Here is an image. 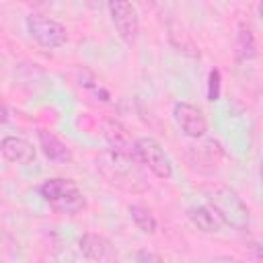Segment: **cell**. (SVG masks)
Instances as JSON below:
<instances>
[{
	"label": "cell",
	"mask_w": 263,
	"mask_h": 263,
	"mask_svg": "<svg viewBox=\"0 0 263 263\" xmlns=\"http://www.w3.org/2000/svg\"><path fill=\"white\" fill-rule=\"evenodd\" d=\"M39 195L53 212L64 216H78L86 210V197L82 189L76 185V181L66 177H53L43 181L39 187Z\"/></svg>",
	"instance_id": "cell-1"
},
{
	"label": "cell",
	"mask_w": 263,
	"mask_h": 263,
	"mask_svg": "<svg viewBox=\"0 0 263 263\" xmlns=\"http://www.w3.org/2000/svg\"><path fill=\"white\" fill-rule=\"evenodd\" d=\"M210 203L216 208V212L222 216L226 226H232L236 230H249L251 224V212L247 208V203L242 201V197L226 187V185H218L210 191Z\"/></svg>",
	"instance_id": "cell-2"
},
{
	"label": "cell",
	"mask_w": 263,
	"mask_h": 263,
	"mask_svg": "<svg viewBox=\"0 0 263 263\" xmlns=\"http://www.w3.org/2000/svg\"><path fill=\"white\" fill-rule=\"evenodd\" d=\"M25 23L31 39L45 49H58L68 41V29L55 18H49L39 12H31Z\"/></svg>",
	"instance_id": "cell-3"
},
{
	"label": "cell",
	"mask_w": 263,
	"mask_h": 263,
	"mask_svg": "<svg viewBox=\"0 0 263 263\" xmlns=\"http://www.w3.org/2000/svg\"><path fill=\"white\" fill-rule=\"evenodd\" d=\"M136 158L138 162H142L144 166H148V171L158 177V179H171L173 177V164L168 154L164 152V148L154 140V138H138L136 140Z\"/></svg>",
	"instance_id": "cell-4"
},
{
	"label": "cell",
	"mask_w": 263,
	"mask_h": 263,
	"mask_svg": "<svg viewBox=\"0 0 263 263\" xmlns=\"http://www.w3.org/2000/svg\"><path fill=\"white\" fill-rule=\"evenodd\" d=\"M101 127H103V138H105L113 156L138 162V158H136V140H132V136L127 134V129L119 121L105 119L101 123Z\"/></svg>",
	"instance_id": "cell-5"
},
{
	"label": "cell",
	"mask_w": 263,
	"mask_h": 263,
	"mask_svg": "<svg viewBox=\"0 0 263 263\" xmlns=\"http://www.w3.org/2000/svg\"><path fill=\"white\" fill-rule=\"evenodd\" d=\"M109 12L119 37L125 43H134L140 31V21L134 4L129 0H109Z\"/></svg>",
	"instance_id": "cell-6"
},
{
	"label": "cell",
	"mask_w": 263,
	"mask_h": 263,
	"mask_svg": "<svg viewBox=\"0 0 263 263\" xmlns=\"http://www.w3.org/2000/svg\"><path fill=\"white\" fill-rule=\"evenodd\" d=\"M173 117H175L177 125L181 127V132L187 138H195L197 140L208 132V121H205L201 109L191 105V103H175Z\"/></svg>",
	"instance_id": "cell-7"
},
{
	"label": "cell",
	"mask_w": 263,
	"mask_h": 263,
	"mask_svg": "<svg viewBox=\"0 0 263 263\" xmlns=\"http://www.w3.org/2000/svg\"><path fill=\"white\" fill-rule=\"evenodd\" d=\"M78 249L90 261H105V263H109V261L117 259L115 245L107 236H103L99 232H84L80 236V240H78Z\"/></svg>",
	"instance_id": "cell-8"
},
{
	"label": "cell",
	"mask_w": 263,
	"mask_h": 263,
	"mask_svg": "<svg viewBox=\"0 0 263 263\" xmlns=\"http://www.w3.org/2000/svg\"><path fill=\"white\" fill-rule=\"evenodd\" d=\"M0 152L8 162H16V164H29L35 160L33 144L18 136H6L0 142Z\"/></svg>",
	"instance_id": "cell-9"
},
{
	"label": "cell",
	"mask_w": 263,
	"mask_h": 263,
	"mask_svg": "<svg viewBox=\"0 0 263 263\" xmlns=\"http://www.w3.org/2000/svg\"><path fill=\"white\" fill-rule=\"evenodd\" d=\"M37 138H39V146H41L43 154H45L49 160L60 162V164L72 162V158H74L72 150H70L68 144L62 142L51 129H39V132H37Z\"/></svg>",
	"instance_id": "cell-10"
},
{
	"label": "cell",
	"mask_w": 263,
	"mask_h": 263,
	"mask_svg": "<svg viewBox=\"0 0 263 263\" xmlns=\"http://www.w3.org/2000/svg\"><path fill=\"white\" fill-rule=\"evenodd\" d=\"M189 220L201 230V232H208V234H214V232H220L226 224L222 220V216L216 212V208L212 203H205V205H197V208H191L189 212Z\"/></svg>",
	"instance_id": "cell-11"
},
{
	"label": "cell",
	"mask_w": 263,
	"mask_h": 263,
	"mask_svg": "<svg viewBox=\"0 0 263 263\" xmlns=\"http://www.w3.org/2000/svg\"><path fill=\"white\" fill-rule=\"evenodd\" d=\"M168 41L177 51H183L191 58H199V49L193 43L191 35L177 23V21H168Z\"/></svg>",
	"instance_id": "cell-12"
},
{
	"label": "cell",
	"mask_w": 263,
	"mask_h": 263,
	"mask_svg": "<svg viewBox=\"0 0 263 263\" xmlns=\"http://www.w3.org/2000/svg\"><path fill=\"white\" fill-rule=\"evenodd\" d=\"M236 60L238 62H247V60H253L257 58V41H255V35L251 31V27L247 23H240L238 25V33H236Z\"/></svg>",
	"instance_id": "cell-13"
},
{
	"label": "cell",
	"mask_w": 263,
	"mask_h": 263,
	"mask_svg": "<svg viewBox=\"0 0 263 263\" xmlns=\"http://www.w3.org/2000/svg\"><path fill=\"white\" fill-rule=\"evenodd\" d=\"M127 214H129L132 222L136 224V228L142 230L144 234H154V232H156L158 222H156L154 214H152L146 205H142V203H132V205H127Z\"/></svg>",
	"instance_id": "cell-14"
},
{
	"label": "cell",
	"mask_w": 263,
	"mask_h": 263,
	"mask_svg": "<svg viewBox=\"0 0 263 263\" xmlns=\"http://www.w3.org/2000/svg\"><path fill=\"white\" fill-rule=\"evenodd\" d=\"M220 88H222V74L218 68H212L208 74V101H218L220 99Z\"/></svg>",
	"instance_id": "cell-15"
},
{
	"label": "cell",
	"mask_w": 263,
	"mask_h": 263,
	"mask_svg": "<svg viewBox=\"0 0 263 263\" xmlns=\"http://www.w3.org/2000/svg\"><path fill=\"white\" fill-rule=\"evenodd\" d=\"M136 259H138V261H162L160 255H156V253H148V251H140V253L136 255Z\"/></svg>",
	"instance_id": "cell-16"
},
{
	"label": "cell",
	"mask_w": 263,
	"mask_h": 263,
	"mask_svg": "<svg viewBox=\"0 0 263 263\" xmlns=\"http://www.w3.org/2000/svg\"><path fill=\"white\" fill-rule=\"evenodd\" d=\"M6 121H8V107L0 97V123H6Z\"/></svg>",
	"instance_id": "cell-17"
},
{
	"label": "cell",
	"mask_w": 263,
	"mask_h": 263,
	"mask_svg": "<svg viewBox=\"0 0 263 263\" xmlns=\"http://www.w3.org/2000/svg\"><path fill=\"white\" fill-rule=\"evenodd\" d=\"M27 4H31V6H43V4H47V2H51V0H25Z\"/></svg>",
	"instance_id": "cell-18"
},
{
	"label": "cell",
	"mask_w": 263,
	"mask_h": 263,
	"mask_svg": "<svg viewBox=\"0 0 263 263\" xmlns=\"http://www.w3.org/2000/svg\"><path fill=\"white\" fill-rule=\"evenodd\" d=\"M0 74H2V62H0Z\"/></svg>",
	"instance_id": "cell-19"
}]
</instances>
